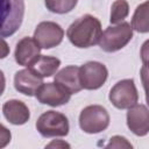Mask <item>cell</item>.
Returning a JSON list of instances; mask_svg holds the SVG:
<instances>
[{"instance_id": "cell-3", "label": "cell", "mask_w": 149, "mask_h": 149, "mask_svg": "<svg viewBox=\"0 0 149 149\" xmlns=\"http://www.w3.org/2000/svg\"><path fill=\"white\" fill-rule=\"evenodd\" d=\"M24 15L23 0H1V30L2 38L14 35L21 27Z\"/></svg>"}, {"instance_id": "cell-10", "label": "cell", "mask_w": 149, "mask_h": 149, "mask_svg": "<svg viewBox=\"0 0 149 149\" xmlns=\"http://www.w3.org/2000/svg\"><path fill=\"white\" fill-rule=\"evenodd\" d=\"M127 127L136 136H146L149 133V109L147 106L140 104L128 108Z\"/></svg>"}, {"instance_id": "cell-5", "label": "cell", "mask_w": 149, "mask_h": 149, "mask_svg": "<svg viewBox=\"0 0 149 149\" xmlns=\"http://www.w3.org/2000/svg\"><path fill=\"white\" fill-rule=\"evenodd\" d=\"M109 126V114L100 105H90L79 114V127L87 134H98Z\"/></svg>"}, {"instance_id": "cell-7", "label": "cell", "mask_w": 149, "mask_h": 149, "mask_svg": "<svg viewBox=\"0 0 149 149\" xmlns=\"http://www.w3.org/2000/svg\"><path fill=\"white\" fill-rule=\"evenodd\" d=\"M79 77L83 88L90 91L98 90L106 83L108 70L102 63L90 61L79 66Z\"/></svg>"}, {"instance_id": "cell-8", "label": "cell", "mask_w": 149, "mask_h": 149, "mask_svg": "<svg viewBox=\"0 0 149 149\" xmlns=\"http://www.w3.org/2000/svg\"><path fill=\"white\" fill-rule=\"evenodd\" d=\"M33 37L42 49H51L62 43L64 30L54 21H42L36 26Z\"/></svg>"}, {"instance_id": "cell-6", "label": "cell", "mask_w": 149, "mask_h": 149, "mask_svg": "<svg viewBox=\"0 0 149 149\" xmlns=\"http://www.w3.org/2000/svg\"><path fill=\"white\" fill-rule=\"evenodd\" d=\"M108 99L119 109H128L139 101V93L133 79L119 80L111 88Z\"/></svg>"}, {"instance_id": "cell-2", "label": "cell", "mask_w": 149, "mask_h": 149, "mask_svg": "<svg viewBox=\"0 0 149 149\" xmlns=\"http://www.w3.org/2000/svg\"><path fill=\"white\" fill-rule=\"evenodd\" d=\"M133 27L128 22L108 26L99 41V47L106 52H115L125 48L133 38Z\"/></svg>"}, {"instance_id": "cell-19", "label": "cell", "mask_w": 149, "mask_h": 149, "mask_svg": "<svg viewBox=\"0 0 149 149\" xmlns=\"http://www.w3.org/2000/svg\"><path fill=\"white\" fill-rule=\"evenodd\" d=\"M132 147L133 146L130 144V142H128L126 137L120 135L112 136L108 144L106 146V148H132Z\"/></svg>"}, {"instance_id": "cell-22", "label": "cell", "mask_w": 149, "mask_h": 149, "mask_svg": "<svg viewBox=\"0 0 149 149\" xmlns=\"http://www.w3.org/2000/svg\"><path fill=\"white\" fill-rule=\"evenodd\" d=\"M1 128H2V132H1V140H3L2 143H1V147H5L6 143H7L8 141H10V133L5 128V126H2Z\"/></svg>"}, {"instance_id": "cell-4", "label": "cell", "mask_w": 149, "mask_h": 149, "mask_svg": "<svg viewBox=\"0 0 149 149\" xmlns=\"http://www.w3.org/2000/svg\"><path fill=\"white\" fill-rule=\"evenodd\" d=\"M35 127L43 137L66 136L70 130L68 118L63 113L56 111H47L41 114Z\"/></svg>"}, {"instance_id": "cell-15", "label": "cell", "mask_w": 149, "mask_h": 149, "mask_svg": "<svg viewBox=\"0 0 149 149\" xmlns=\"http://www.w3.org/2000/svg\"><path fill=\"white\" fill-rule=\"evenodd\" d=\"M59 65H61L59 58L52 57V56H47V55H41L29 66V69H31L40 77L45 78V77H51V76L56 74Z\"/></svg>"}, {"instance_id": "cell-11", "label": "cell", "mask_w": 149, "mask_h": 149, "mask_svg": "<svg viewBox=\"0 0 149 149\" xmlns=\"http://www.w3.org/2000/svg\"><path fill=\"white\" fill-rule=\"evenodd\" d=\"M41 47L38 45V43L35 41L34 37H22L15 47V51H14V57H15V62L19 65L22 66H27L29 68L40 56H41Z\"/></svg>"}, {"instance_id": "cell-20", "label": "cell", "mask_w": 149, "mask_h": 149, "mask_svg": "<svg viewBox=\"0 0 149 149\" xmlns=\"http://www.w3.org/2000/svg\"><path fill=\"white\" fill-rule=\"evenodd\" d=\"M140 74H141V81H142V85L146 92V102L149 106V66L143 65L141 68Z\"/></svg>"}, {"instance_id": "cell-14", "label": "cell", "mask_w": 149, "mask_h": 149, "mask_svg": "<svg viewBox=\"0 0 149 149\" xmlns=\"http://www.w3.org/2000/svg\"><path fill=\"white\" fill-rule=\"evenodd\" d=\"M54 81L66 88L71 94H76L83 90L79 77V66L76 65H68L56 72Z\"/></svg>"}, {"instance_id": "cell-13", "label": "cell", "mask_w": 149, "mask_h": 149, "mask_svg": "<svg viewBox=\"0 0 149 149\" xmlns=\"http://www.w3.org/2000/svg\"><path fill=\"white\" fill-rule=\"evenodd\" d=\"M2 114L5 119L15 126H21L28 122L30 118V112L28 106L17 99L7 100L2 105Z\"/></svg>"}, {"instance_id": "cell-9", "label": "cell", "mask_w": 149, "mask_h": 149, "mask_svg": "<svg viewBox=\"0 0 149 149\" xmlns=\"http://www.w3.org/2000/svg\"><path fill=\"white\" fill-rule=\"evenodd\" d=\"M71 93L57 83H43L37 90L35 97L38 102L51 107L65 105L71 99Z\"/></svg>"}, {"instance_id": "cell-21", "label": "cell", "mask_w": 149, "mask_h": 149, "mask_svg": "<svg viewBox=\"0 0 149 149\" xmlns=\"http://www.w3.org/2000/svg\"><path fill=\"white\" fill-rule=\"evenodd\" d=\"M140 56H141V59H142L143 65H148L149 66V38L143 42V44L141 45Z\"/></svg>"}, {"instance_id": "cell-16", "label": "cell", "mask_w": 149, "mask_h": 149, "mask_svg": "<svg viewBox=\"0 0 149 149\" xmlns=\"http://www.w3.org/2000/svg\"><path fill=\"white\" fill-rule=\"evenodd\" d=\"M132 27L137 33H149V0L135 8L132 17Z\"/></svg>"}, {"instance_id": "cell-23", "label": "cell", "mask_w": 149, "mask_h": 149, "mask_svg": "<svg viewBox=\"0 0 149 149\" xmlns=\"http://www.w3.org/2000/svg\"><path fill=\"white\" fill-rule=\"evenodd\" d=\"M47 148H51V147H62V148H70V144L69 143H66V142H64V141H61V140H58V141H52L51 143H49V144H47L45 146Z\"/></svg>"}, {"instance_id": "cell-17", "label": "cell", "mask_w": 149, "mask_h": 149, "mask_svg": "<svg viewBox=\"0 0 149 149\" xmlns=\"http://www.w3.org/2000/svg\"><path fill=\"white\" fill-rule=\"evenodd\" d=\"M129 14V5L127 0H115L111 7L109 22L112 24H118L123 22V20Z\"/></svg>"}, {"instance_id": "cell-1", "label": "cell", "mask_w": 149, "mask_h": 149, "mask_svg": "<svg viewBox=\"0 0 149 149\" xmlns=\"http://www.w3.org/2000/svg\"><path fill=\"white\" fill-rule=\"evenodd\" d=\"M102 35L101 23L99 19L91 14H85L73 21L68 30L66 36L69 41L77 48H90L99 44Z\"/></svg>"}, {"instance_id": "cell-18", "label": "cell", "mask_w": 149, "mask_h": 149, "mask_svg": "<svg viewBox=\"0 0 149 149\" xmlns=\"http://www.w3.org/2000/svg\"><path fill=\"white\" fill-rule=\"evenodd\" d=\"M78 0H44V5L47 9L55 14H66L71 12Z\"/></svg>"}, {"instance_id": "cell-12", "label": "cell", "mask_w": 149, "mask_h": 149, "mask_svg": "<svg viewBox=\"0 0 149 149\" xmlns=\"http://www.w3.org/2000/svg\"><path fill=\"white\" fill-rule=\"evenodd\" d=\"M43 84V78L36 74L31 69H23L14 74V87L17 92L33 97L36 94L40 86Z\"/></svg>"}]
</instances>
